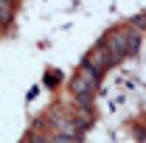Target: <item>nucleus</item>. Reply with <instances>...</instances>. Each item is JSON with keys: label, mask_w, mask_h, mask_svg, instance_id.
Here are the masks:
<instances>
[{"label": "nucleus", "mask_w": 146, "mask_h": 143, "mask_svg": "<svg viewBox=\"0 0 146 143\" xmlns=\"http://www.w3.org/2000/svg\"><path fill=\"white\" fill-rule=\"evenodd\" d=\"M54 143H79V138L76 135H68V132H59L54 138Z\"/></svg>", "instance_id": "f257e3e1"}]
</instances>
